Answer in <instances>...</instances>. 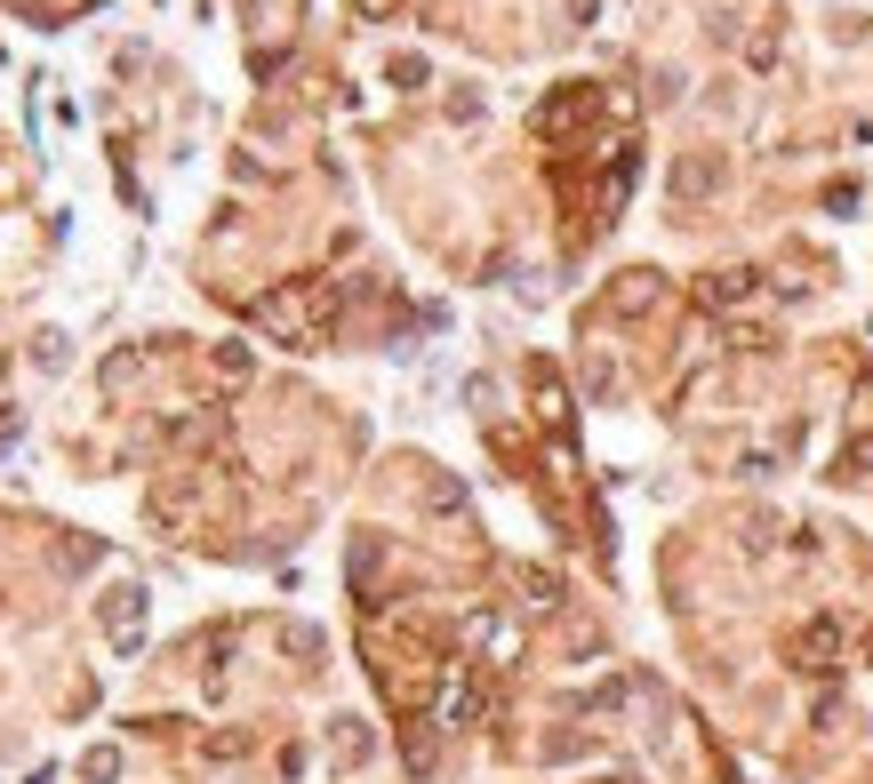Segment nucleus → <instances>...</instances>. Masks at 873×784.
Instances as JSON below:
<instances>
[{
	"label": "nucleus",
	"instance_id": "f257e3e1",
	"mask_svg": "<svg viewBox=\"0 0 873 784\" xmlns=\"http://www.w3.org/2000/svg\"><path fill=\"white\" fill-rule=\"evenodd\" d=\"M257 321L305 353V345H313V289H281V296H264V304H257Z\"/></svg>",
	"mask_w": 873,
	"mask_h": 784
},
{
	"label": "nucleus",
	"instance_id": "f03ea898",
	"mask_svg": "<svg viewBox=\"0 0 873 784\" xmlns=\"http://www.w3.org/2000/svg\"><path fill=\"white\" fill-rule=\"evenodd\" d=\"M105 625H113V640H121V649H128V640L145 633V593H137V585H121V593L105 600Z\"/></svg>",
	"mask_w": 873,
	"mask_h": 784
}]
</instances>
